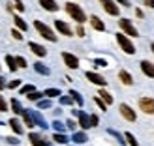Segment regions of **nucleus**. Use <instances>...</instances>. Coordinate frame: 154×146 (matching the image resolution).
I'll return each instance as SVG.
<instances>
[{
	"instance_id": "obj_36",
	"label": "nucleus",
	"mask_w": 154,
	"mask_h": 146,
	"mask_svg": "<svg viewBox=\"0 0 154 146\" xmlns=\"http://www.w3.org/2000/svg\"><path fill=\"white\" fill-rule=\"evenodd\" d=\"M8 111V103H6V99L0 96V112H6Z\"/></svg>"
},
{
	"instance_id": "obj_16",
	"label": "nucleus",
	"mask_w": 154,
	"mask_h": 146,
	"mask_svg": "<svg viewBox=\"0 0 154 146\" xmlns=\"http://www.w3.org/2000/svg\"><path fill=\"white\" fill-rule=\"evenodd\" d=\"M119 79L122 81V84H128V86H130V84H134V77L132 75H130L126 70H122V71H119Z\"/></svg>"
},
{
	"instance_id": "obj_31",
	"label": "nucleus",
	"mask_w": 154,
	"mask_h": 146,
	"mask_svg": "<svg viewBox=\"0 0 154 146\" xmlns=\"http://www.w3.org/2000/svg\"><path fill=\"white\" fill-rule=\"evenodd\" d=\"M42 96H43V94H40V92H30V94H28L26 97L30 99V101H38V99H40Z\"/></svg>"
},
{
	"instance_id": "obj_9",
	"label": "nucleus",
	"mask_w": 154,
	"mask_h": 146,
	"mask_svg": "<svg viewBox=\"0 0 154 146\" xmlns=\"http://www.w3.org/2000/svg\"><path fill=\"white\" fill-rule=\"evenodd\" d=\"M87 79L92 84H98V86H105V84H107V81L103 79V77L98 75V73H94V71H87Z\"/></svg>"
},
{
	"instance_id": "obj_46",
	"label": "nucleus",
	"mask_w": 154,
	"mask_h": 146,
	"mask_svg": "<svg viewBox=\"0 0 154 146\" xmlns=\"http://www.w3.org/2000/svg\"><path fill=\"white\" fill-rule=\"evenodd\" d=\"M145 4H147L149 7H152V10H154V0H145Z\"/></svg>"
},
{
	"instance_id": "obj_13",
	"label": "nucleus",
	"mask_w": 154,
	"mask_h": 146,
	"mask_svg": "<svg viewBox=\"0 0 154 146\" xmlns=\"http://www.w3.org/2000/svg\"><path fill=\"white\" fill-rule=\"evenodd\" d=\"M28 141L32 142V146H51L47 141L42 139V137H40V135H36V133H30V135H28Z\"/></svg>"
},
{
	"instance_id": "obj_5",
	"label": "nucleus",
	"mask_w": 154,
	"mask_h": 146,
	"mask_svg": "<svg viewBox=\"0 0 154 146\" xmlns=\"http://www.w3.org/2000/svg\"><path fill=\"white\" fill-rule=\"evenodd\" d=\"M119 109H120V114H122V116H124L128 122H135V120H137V114H135V111H134L130 105H126V103H120V107H119Z\"/></svg>"
},
{
	"instance_id": "obj_7",
	"label": "nucleus",
	"mask_w": 154,
	"mask_h": 146,
	"mask_svg": "<svg viewBox=\"0 0 154 146\" xmlns=\"http://www.w3.org/2000/svg\"><path fill=\"white\" fill-rule=\"evenodd\" d=\"M100 2H102V6H103V10L109 13V15H119L120 13V7L117 6L113 2V0H100Z\"/></svg>"
},
{
	"instance_id": "obj_20",
	"label": "nucleus",
	"mask_w": 154,
	"mask_h": 146,
	"mask_svg": "<svg viewBox=\"0 0 154 146\" xmlns=\"http://www.w3.org/2000/svg\"><path fill=\"white\" fill-rule=\"evenodd\" d=\"M21 116H23V120H25V124L28 126V127H34L36 124H34V120H32V116H30V112L25 109V111H23V114H21Z\"/></svg>"
},
{
	"instance_id": "obj_37",
	"label": "nucleus",
	"mask_w": 154,
	"mask_h": 146,
	"mask_svg": "<svg viewBox=\"0 0 154 146\" xmlns=\"http://www.w3.org/2000/svg\"><path fill=\"white\" fill-rule=\"evenodd\" d=\"M94 101H96V105H98V107H100V109H102V111H105V109H107V105H105V103H103V101H102V99H100L98 96L94 97Z\"/></svg>"
},
{
	"instance_id": "obj_27",
	"label": "nucleus",
	"mask_w": 154,
	"mask_h": 146,
	"mask_svg": "<svg viewBox=\"0 0 154 146\" xmlns=\"http://www.w3.org/2000/svg\"><path fill=\"white\" fill-rule=\"evenodd\" d=\"M53 141H57L58 144H66L68 142V137L62 135V133H55V135H53Z\"/></svg>"
},
{
	"instance_id": "obj_32",
	"label": "nucleus",
	"mask_w": 154,
	"mask_h": 146,
	"mask_svg": "<svg viewBox=\"0 0 154 146\" xmlns=\"http://www.w3.org/2000/svg\"><path fill=\"white\" fill-rule=\"evenodd\" d=\"M30 92H36V88L32 86V84H26V86L21 88V94H30Z\"/></svg>"
},
{
	"instance_id": "obj_4",
	"label": "nucleus",
	"mask_w": 154,
	"mask_h": 146,
	"mask_svg": "<svg viewBox=\"0 0 154 146\" xmlns=\"http://www.w3.org/2000/svg\"><path fill=\"white\" fill-rule=\"evenodd\" d=\"M139 109L145 114H154V99L152 97H141L139 99Z\"/></svg>"
},
{
	"instance_id": "obj_25",
	"label": "nucleus",
	"mask_w": 154,
	"mask_h": 146,
	"mask_svg": "<svg viewBox=\"0 0 154 146\" xmlns=\"http://www.w3.org/2000/svg\"><path fill=\"white\" fill-rule=\"evenodd\" d=\"M11 107H13V112H15V114H19V116L23 114V111H25V109L21 107V103L17 101V99H11Z\"/></svg>"
},
{
	"instance_id": "obj_29",
	"label": "nucleus",
	"mask_w": 154,
	"mask_h": 146,
	"mask_svg": "<svg viewBox=\"0 0 154 146\" xmlns=\"http://www.w3.org/2000/svg\"><path fill=\"white\" fill-rule=\"evenodd\" d=\"M13 21H15V26H17V28H21V30H23V32H25V30L28 28V26H26V22H25V21H23L21 17H15Z\"/></svg>"
},
{
	"instance_id": "obj_2",
	"label": "nucleus",
	"mask_w": 154,
	"mask_h": 146,
	"mask_svg": "<svg viewBox=\"0 0 154 146\" xmlns=\"http://www.w3.org/2000/svg\"><path fill=\"white\" fill-rule=\"evenodd\" d=\"M34 26H36V30L40 32L45 40H49V41H57V36H55V32L45 25V22H42V21H34Z\"/></svg>"
},
{
	"instance_id": "obj_28",
	"label": "nucleus",
	"mask_w": 154,
	"mask_h": 146,
	"mask_svg": "<svg viewBox=\"0 0 154 146\" xmlns=\"http://www.w3.org/2000/svg\"><path fill=\"white\" fill-rule=\"evenodd\" d=\"M124 139L128 141V144H130V146H139V142H137V139H135L132 133H126V135H124Z\"/></svg>"
},
{
	"instance_id": "obj_21",
	"label": "nucleus",
	"mask_w": 154,
	"mask_h": 146,
	"mask_svg": "<svg viewBox=\"0 0 154 146\" xmlns=\"http://www.w3.org/2000/svg\"><path fill=\"white\" fill-rule=\"evenodd\" d=\"M73 141L77 144H83V142H87L88 139H87V135H85L83 131H77V133H73Z\"/></svg>"
},
{
	"instance_id": "obj_26",
	"label": "nucleus",
	"mask_w": 154,
	"mask_h": 146,
	"mask_svg": "<svg viewBox=\"0 0 154 146\" xmlns=\"http://www.w3.org/2000/svg\"><path fill=\"white\" fill-rule=\"evenodd\" d=\"M32 120H34V124H40L42 127H47V124H45V120L40 116V112H38V111H34V118H32Z\"/></svg>"
},
{
	"instance_id": "obj_17",
	"label": "nucleus",
	"mask_w": 154,
	"mask_h": 146,
	"mask_svg": "<svg viewBox=\"0 0 154 146\" xmlns=\"http://www.w3.org/2000/svg\"><path fill=\"white\" fill-rule=\"evenodd\" d=\"M40 4H42L43 10H47V11H57L58 10V6H57L55 0H40Z\"/></svg>"
},
{
	"instance_id": "obj_23",
	"label": "nucleus",
	"mask_w": 154,
	"mask_h": 146,
	"mask_svg": "<svg viewBox=\"0 0 154 146\" xmlns=\"http://www.w3.org/2000/svg\"><path fill=\"white\" fill-rule=\"evenodd\" d=\"M70 97H72V101H75L77 105H83V97L79 92H75V90H70Z\"/></svg>"
},
{
	"instance_id": "obj_40",
	"label": "nucleus",
	"mask_w": 154,
	"mask_h": 146,
	"mask_svg": "<svg viewBox=\"0 0 154 146\" xmlns=\"http://www.w3.org/2000/svg\"><path fill=\"white\" fill-rule=\"evenodd\" d=\"M19 84H21V81H19V79H15V81H11L10 84H8V88H17Z\"/></svg>"
},
{
	"instance_id": "obj_38",
	"label": "nucleus",
	"mask_w": 154,
	"mask_h": 146,
	"mask_svg": "<svg viewBox=\"0 0 154 146\" xmlns=\"http://www.w3.org/2000/svg\"><path fill=\"white\" fill-rule=\"evenodd\" d=\"M38 107L40 109H47V107H51V101H47V99L45 101H38Z\"/></svg>"
},
{
	"instance_id": "obj_3",
	"label": "nucleus",
	"mask_w": 154,
	"mask_h": 146,
	"mask_svg": "<svg viewBox=\"0 0 154 146\" xmlns=\"http://www.w3.org/2000/svg\"><path fill=\"white\" fill-rule=\"evenodd\" d=\"M117 41H119V45L122 47V51H124L126 55H135V47H134V43L128 40L126 34H117Z\"/></svg>"
},
{
	"instance_id": "obj_8",
	"label": "nucleus",
	"mask_w": 154,
	"mask_h": 146,
	"mask_svg": "<svg viewBox=\"0 0 154 146\" xmlns=\"http://www.w3.org/2000/svg\"><path fill=\"white\" fill-rule=\"evenodd\" d=\"M62 60L66 62V66L70 67V70H77V67H79V58L70 55V52H62Z\"/></svg>"
},
{
	"instance_id": "obj_50",
	"label": "nucleus",
	"mask_w": 154,
	"mask_h": 146,
	"mask_svg": "<svg viewBox=\"0 0 154 146\" xmlns=\"http://www.w3.org/2000/svg\"><path fill=\"white\" fill-rule=\"evenodd\" d=\"M150 49H152V52H154V43H152V45H150Z\"/></svg>"
},
{
	"instance_id": "obj_43",
	"label": "nucleus",
	"mask_w": 154,
	"mask_h": 146,
	"mask_svg": "<svg viewBox=\"0 0 154 146\" xmlns=\"http://www.w3.org/2000/svg\"><path fill=\"white\" fill-rule=\"evenodd\" d=\"M11 36L15 37V40H23V36H21V32H19V30H13V32H11Z\"/></svg>"
},
{
	"instance_id": "obj_44",
	"label": "nucleus",
	"mask_w": 154,
	"mask_h": 146,
	"mask_svg": "<svg viewBox=\"0 0 154 146\" xmlns=\"http://www.w3.org/2000/svg\"><path fill=\"white\" fill-rule=\"evenodd\" d=\"M75 32H77V36H81V37H83V36H85V28L79 25V26H77V30H75Z\"/></svg>"
},
{
	"instance_id": "obj_48",
	"label": "nucleus",
	"mask_w": 154,
	"mask_h": 146,
	"mask_svg": "<svg viewBox=\"0 0 154 146\" xmlns=\"http://www.w3.org/2000/svg\"><path fill=\"white\" fill-rule=\"evenodd\" d=\"M8 142H10V144H17V139H13V137H10V139H8Z\"/></svg>"
},
{
	"instance_id": "obj_14",
	"label": "nucleus",
	"mask_w": 154,
	"mask_h": 146,
	"mask_svg": "<svg viewBox=\"0 0 154 146\" xmlns=\"http://www.w3.org/2000/svg\"><path fill=\"white\" fill-rule=\"evenodd\" d=\"M90 25H92V28L94 30H100V32H102V30H105V25H103V21L98 17V15H90Z\"/></svg>"
},
{
	"instance_id": "obj_45",
	"label": "nucleus",
	"mask_w": 154,
	"mask_h": 146,
	"mask_svg": "<svg viewBox=\"0 0 154 146\" xmlns=\"http://www.w3.org/2000/svg\"><path fill=\"white\" fill-rule=\"evenodd\" d=\"M66 126H68V127H70V129H73V127H75L77 124H75V122H72V120H68V124H66Z\"/></svg>"
},
{
	"instance_id": "obj_6",
	"label": "nucleus",
	"mask_w": 154,
	"mask_h": 146,
	"mask_svg": "<svg viewBox=\"0 0 154 146\" xmlns=\"http://www.w3.org/2000/svg\"><path fill=\"white\" fill-rule=\"evenodd\" d=\"M119 25H120V28L124 30V34H128V36H139V32H137V28L130 22V19H120L119 21Z\"/></svg>"
},
{
	"instance_id": "obj_39",
	"label": "nucleus",
	"mask_w": 154,
	"mask_h": 146,
	"mask_svg": "<svg viewBox=\"0 0 154 146\" xmlns=\"http://www.w3.org/2000/svg\"><path fill=\"white\" fill-rule=\"evenodd\" d=\"M94 64L100 66V67H105V66H107V62H105V60H102V58H96V60H94Z\"/></svg>"
},
{
	"instance_id": "obj_33",
	"label": "nucleus",
	"mask_w": 154,
	"mask_h": 146,
	"mask_svg": "<svg viewBox=\"0 0 154 146\" xmlns=\"http://www.w3.org/2000/svg\"><path fill=\"white\" fill-rule=\"evenodd\" d=\"M53 127H55V129H57V131H58V133H62V131H64V129H66V126H64V124H60V122H58V120H57V122H53Z\"/></svg>"
},
{
	"instance_id": "obj_34",
	"label": "nucleus",
	"mask_w": 154,
	"mask_h": 146,
	"mask_svg": "<svg viewBox=\"0 0 154 146\" xmlns=\"http://www.w3.org/2000/svg\"><path fill=\"white\" fill-rule=\"evenodd\" d=\"M15 64H17V67H26V60L23 56H17L15 58Z\"/></svg>"
},
{
	"instance_id": "obj_19",
	"label": "nucleus",
	"mask_w": 154,
	"mask_h": 146,
	"mask_svg": "<svg viewBox=\"0 0 154 146\" xmlns=\"http://www.w3.org/2000/svg\"><path fill=\"white\" fill-rule=\"evenodd\" d=\"M10 126H11V129H13L17 135H23V126H21V122H19L17 118H11V120H10Z\"/></svg>"
},
{
	"instance_id": "obj_49",
	"label": "nucleus",
	"mask_w": 154,
	"mask_h": 146,
	"mask_svg": "<svg viewBox=\"0 0 154 146\" xmlns=\"http://www.w3.org/2000/svg\"><path fill=\"white\" fill-rule=\"evenodd\" d=\"M117 2H120L122 6H130V2H128V0H117Z\"/></svg>"
},
{
	"instance_id": "obj_18",
	"label": "nucleus",
	"mask_w": 154,
	"mask_h": 146,
	"mask_svg": "<svg viewBox=\"0 0 154 146\" xmlns=\"http://www.w3.org/2000/svg\"><path fill=\"white\" fill-rule=\"evenodd\" d=\"M98 97H100V99H102V101H103L105 105H111V103H113V96L109 94V92H105L103 88H102V90H100V92H98Z\"/></svg>"
},
{
	"instance_id": "obj_12",
	"label": "nucleus",
	"mask_w": 154,
	"mask_h": 146,
	"mask_svg": "<svg viewBox=\"0 0 154 146\" xmlns=\"http://www.w3.org/2000/svg\"><path fill=\"white\" fill-rule=\"evenodd\" d=\"M55 26H57V30H58L60 34H64V36H73V30L68 26L64 21H55Z\"/></svg>"
},
{
	"instance_id": "obj_22",
	"label": "nucleus",
	"mask_w": 154,
	"mask_h": 146,
	"mask_svg": "<svg viewBox=\"0 0 154 146\" xmlns=\"http://www.w3.org/2000/svg\"><path fill=\"white\" fill-rule=\"evenodd\" d=\"M34 70L38 71V73H42V75H49L51 71H49V67H45L43 64H40V62H36L34 64Z\"/></svg>"
},
{
	"instance_id": "obj_1",
	"label": "nucleus",
	"mask_w": 154,
	"mask_h": 146,
	"mask_svg": "<svg viewBox=\"0 0 154 146\" xmlns=\"http://www.w3.org/2000/svg\"><path fill=\"white\" fill-rule=\"evenodd\" d=\"M66 11L73 17V21H77L79 25H83L85 21H87V15H85V11L81 10V6H77V4H73V2H68L66 4Z\"/></svg>"
},
{
	"instance_id": "obj_15",
	"label": "nucleus",
	"mask_w": 154,
	"mask_h": 146,
	"mask_svg": "<svg viewBox=\"0 0 154 146\" xmlns=\"http://www.w3.org/2000/svg\"><path fill=\"white\" fill-rule=\"evenodd\" d=\"M28 47H30V51H32L34 55H38V56H45V55H47V49L42 47V45H38V43H34V41H30Z\"/></svg>"
},
{
	"instance_id": "obj_41",
	"label": "nucleus",
	"mask_w": 154,
	"mask_h": 146,
	"mask_svg": "<svg viewBox=\"0 0 154 146\" xmlns=\"http://www.w3.org/2000/svg\"><path fill=\"white\" fill-rule=\"evenodd\" d=\"M15 7H17L19 11H25V6H23V2H21V0H15Z\"/></svg>"
},
{
	"instance_id": "obj_35",
	"label": "nucleus",
	"mask_w": 154,
	"mask_h": 146,
	"mask_svg": "<svg viewBox=\"0 0 154 146\" xmlns=\"http://www.w3.org/2000/svg\"><path fill=\"white\" fill-rule=\"evenodd\" d=\"M88 120H90V127H96V126H98V122H100V118L96 116V114H92V116H88Z\"/></svg>"
},
{
	"instance_id": "obj_42",
	"label": "nucleus",
	"mask_w": 154,
	"mask_h": 146,
	"mask_svg": "<svg viewBox=\"0 0 154 146\" xmlns=\"http://www.w3.org/2000/svg\"><path fill=\"white\" fill-rule=\"evenodd\" d=\"M60 103H62V105H70L72 103V97H66V96L60 97Z\"/></svg>"
},
{
	"instance_id": "obj_24",
	"label": "nucleus",
	"mask_w": 154,
	"mask_h": 146,
	"mask_svg": "<svg viewBox=\"0 0 154 146\" xmlns=\"http://www.w3.org/2000/svg\"><path fill=\"white\" fill-rule=\"evenodd\" d=\"M6 64H8V67H10V71H15V70H17L15 58H13V56H10V55H6Z\"/></svg>"
},
{
	"instance_id": "obj_11",
	"label": "nucleus",
	"mask_w": 154,
	"mask_h": 146,
	"mask_svg": "<svg viewBox=\"0 0 154 146\" xmlns=\"http://www.w3.org/2000/svg\"><path fill=\"white\" fill-rule=\"evenodd\" d=\"M73 114H77L79 116V126L83 129H88L90 127V120H88V114L87 112H83V111H73Z\"/></svg>"
},
{
	"instance_id": "obj_10",
	"label": "nucleus",
	"mask_w": 154,
	"mask_h": 146,
	"mask_svg": "<svg viewBox=\"0 0 154 146\" xmlns=\"http://www.w3.org/2000/svg\"><path fill=\"white\" fill-rule=\"evenodd\" d=\"M141 71L147 75V77H150V79H154V64L152 62H149V60H141Z\"/></svg>"
},
{
	"instance_id": "obj_47",
	"label": "nucleus",
	"mask_w": 154,
	"mask_h": 146,
	"mask_svg": "<svg viewBox=\"0 0 154 146\" xmlns=\"http://www.w3.org/2000/svg\"><path fill=\"white\" fill-rule=\"evenodd\" d=\"M8 86V84L4 82V79H2V77H0V90H2V88H6Z\"/></svg>"
},
{
	"instance_id": "obj_30",
	"label": "nucleus",
	"mask_w": 154,
	"mask_h": 146,
	"mask_svg": "<svg viewBox=\"0 0 154 146\" xmlns=\"http://www.w3.org/2000/svg\"><path fill=\"white\" fill-rule=\"evenodd\" d=\"M45 96L57 97V96H60V90H58V88H47V90H45Z\"/></svg>"
}]
</instances>
